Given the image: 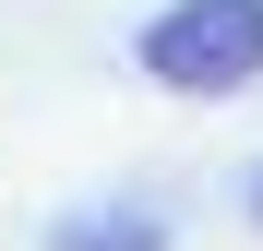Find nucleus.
Segmentation results:
<instances>
[{"label":"nucleus","instance_id":"nucleus-1","mask_svg":"<svg viewBox=\"0 0 263 251\" xmlns=\"http://www.w3.org/2000/svg\"><path fill=\"white\" fill-rule=\"evenodd\" d=\"M132 60L167 96H251L263 84V0H167V12H144Z\"/></svg>","mask_w":263,"mask_h":251},{"label":"nucleus","instance_id":"nucleus-2","mask_svg":"<svg viewBox=\"0 0 263 251\" xmlns=\"http://www.w3.org/2000/svg\"><path fill=\"white\" fill-rule=\"evenodd\" d=\"M48 251H167V216L156 203H72L48 227Z\"/></svg>","mask_w":263,"mask_h":251},{"label":"nucleus","instance_id":"nucleus-3","mask_svg":"<svg viewBox=\"0 0 263 251\" xmlns=\"http://www.w3.org/2000/svg\"><path fill=\"white\" fill-rule=\"evenodd\" d=\"M251 227H263V167H251Z\"/></svg>","mask_w":263,"mask_h":251}]
</instances>
